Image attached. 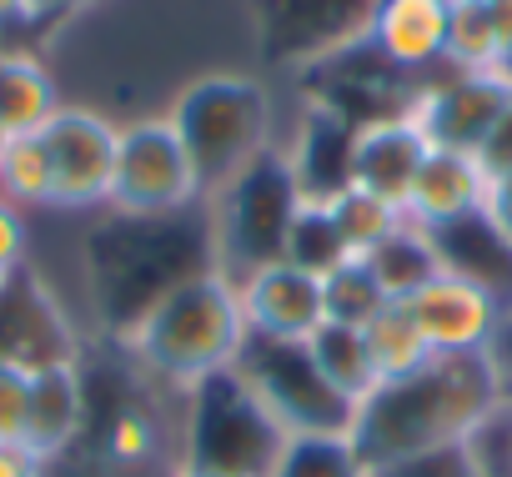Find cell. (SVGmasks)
<instances>
[{"instance_id":"obj_1","label":"cell","mask_w":512,"mask_h":477,"mask_svg":"<svg viewBox=\"0 0 512 477\" xmlns=\"http://www.w3.org/2000/svg\"><path fill=\"white\" fill-rule=\"evenodd\" d=\"M502 402H507V387H502L492 352L432 357L427 367H417L397 382H382L357 407L352 442H357L367 472H387L412 457L467 442L482 422L497 417Z\"/></svg>"},{"instance_id":"obj_2","label":"cell","mask_w":512,"mask_h":477,"mask_svg":"<svg viewBox=\"0 0 512 477\" xmlns=\"http://www.w3.org/2000/svg\"><path fill=\"white\" fill-rule=\"evenodd\" d=\"M121 342L131 362L166 392H191L231 372L251 342L236 277H226L216 262L186 272L126 322Z\"/></svg>"},{"instance_id":"obj_3","label":"cell","mask_w":512,"mask_h":477,"mask_svg":"<svg viewBox=\"0 0 512 477\" xmlns=\"http://www.w3.org/2000/svg\"><path fill=\"white\" fill-rule=\"evenodd\" d=\"M166 121L186 141V151H191V161L201 171L206 201L216 191H226L246 166H256L267 151H277L272 146V126H277L272 91L256 76H246V71L191 76L171 96Z\"/></svg>"},{"instance_id":"obj_4","label":"cell","mask_w":512,"mask_h":477,"mask_svg":"<svg viewBox=\"0 0 512 477\" xmlns=\"http://www.w3.org/2000/svg\"><path fill=\"white\" fill-rule=\"evenodd\" d=\"M211 262L226 277H246L251 267L287 257V231L302 206V186L292 176L287 151H267L256 166H246L226 191L211 201Z\"/></svg>"},{"instance_id":"obj_5","label":"cell","mask_w":512,"mask_h":477,"mask_svg":"<svg viewBox=\"0 0 512 477\" xmlns=\"http://www.w3.org/2000/svg\"><path fill=\"white\" fill-rule=\"evenodd\" d=\"M191 206H206V186L166 111H141L121 121L106 211L121 221H176Z\"/></svg>"},{"instance_id":"obj_6","label":"cell","mask_w":512,"mask_h":477,"mask_svg":"<svg viewBox=\"0 0 512 477\" xmlns=\"http://www.w3.org/2000/svg\"><path fill=\"white\" fill-rule=\"evenodd\" d=\"M236 372L251 382V392L262 397V407L277 417V427L292 432H352L357 407L317 372V362L302 347L282 342H246Z\"/></svg>"},{"instance_id":"obj_7","label":"cell","mask_w":512,"mask_h":477,"mask_svg":"<svg viewBox=\"0 0 512 477\" xmlns=\"http://www.w3.org/2000/svg\"><path fill=\"white\" fill-rule=\"evenodd\" d=\"M116 116L66 101L36 136L51 161V211H106L116 176Z\"/></svg>"},{"instance_id":"obj_8","label":"cell","mask_w":512,"mask_h":477,"mask_svg":"<svg viewBox=\"0 0 512 477\" xmlns=\"http://www.w3.org/2000/svg\"><path fill=\"white\" fill-rule=\"evenodd\" d=\"M407 312L427 342L432 357H467V352H492L502 322H507V302L497 287L467 277V272H437L427 287H417L407 297Z\"/></svg>"},{"instance_id":"obj_9","label":"cell","mask_w":512,"mask_h":477,"mask_svg":"<svg viewBox=\"0 0 512 477\" xmlns=\"http://www.w3.org/2000/svg\"><path fill=\"white\" fill-rule=\"evenodd\" d=\"M507 101H512V81L497 66V71H447L442 81L422 86L402 111L417 121L427 146L477 156V146L487 141V131L497 126Z\"/></svg>"},{"instance_id":"obj_10","label":"cell","mask_w":512,"mask_h":477,"mask_svg":"<svg viewBox=\"0 0 512 477\" xmlns=\"http://www.w3.org/2000/svg\"><path fill=\"white\" fill-rule=\"evenodd\" d=\"M236 297H241V317L251 342H282V347H302L327 327V292L322 277L302 272L297 262L277 257L251 267L246 277H236Z\"/></svg>"},{"instance_id":"obj_11","label":"cell","mask_w":512,"mask_h":477,"mask_svg":"<svg viewBox=\"0 0 512 477\" xmlns=\"http://www.w3.org/2000/svg\"><path fill=\"white\" fill-rule=\"evenodd\" d=\"M427 136L417 131V121L397 106L387 116H372V121H357L352 126V141H347V181L392 201V206H407V191H412V176L427 156Z\"/></svg>"},{"instance_id":"obj_12","label":"cell","mask_w":512,"mask_h":477,"mask_svg":"<svg viewBox=\"0 0 512 477\" xmlns=\"http://www.w3.org/2000/svg\"><path fill=\"white\" fill-rule=\"evenodd\" d=\"M362 31L392 71L422 76L432 66H447L452 0H367Z\"/></svg>"},{"instance_id":"obj_13","label":"cell","mask_w":512,"mask_h":477,"mask_svg":"<svg viewBox=\"0 0 512 477\" xmlns=\"http://www.w3.org/2000/svg\"><path fill=\"white\" fill-rule=\"evenodd\" d=\"M482 196H487V171L477 166V156L467 151H442L432 146L412 176V191H407V221L422 226V231H452L462 221H477L482 211Z\"/></svg>"},{"instance_id":"obj_14","label":"cell","mask_w":512,"mask_h":477,"mask_svg":"<svg viewBox=\"0 0 512 477\" xmlns=\"http://www.w3.org/2000/svg\"><path fill=\"white\" fill-rule=\"evenodd\" d=\"M86 377L76 357H56L36 367L31 382V412H26V437L21 447H31L46 467L56 457H66L76 447V437L86 432Z\"/></svg>"},{"instance_id":"obj_15","label":"cell","mask_w":512,"mask_h":477,"mask_svg":"<svg viewBox=\"0 0 512 477\" xmlns=\"http://www.w3.org/2000/svg\"><path fill=\"white\" fill-rule=\"evenodd\" d=\"M66 106L61 81L46 56L0 41V126L11 136H36Z\"/></svg>"},{"instance_id":"obj_16","label":"cell","mask_w":512,"mask_h":477,"mask_svg":"<svg viewBox=\"0 0 512 477\" xmlns=\"http://www.w3.org/2000/svg\"><path fill=\"white\" fill-rule=\"evenodd\" d=\"M322 211H327V221L337 231L347 262H367L377 247H387L392 236L407 226L402 206H392V201H382V196H372V191H362L352 181L337 186L332 196H322Z\"/></svg>"},{"instance_id":"obj_17","label":"cell","mask_w":512,"mask_h":477,"mask_svg":"<svg viewBox=\"0 0 512 477\" xmlns=\"http://www.w3.org/2000/svg\"><path fill=\"white\" fill-rule=\"evenodd\" d=\"M367 272L377 277V287H382L387 302H407L417 287H427L437 272H447V257H442V242H437L432 231H422V226L407 221L387 247H377L367 257Z\"/></svg>"},{"instance_id":"obj_18","label":"cell","mask_w":512,"mask_h":477,"mask_svg":"<svg viewBox=\"0 0 512 477\" xmlns=\"http://www.w3.org/2000/svg\"><path fill=\"white\" fill-rule=\"evenodd\" d=\"M307 357L317 362V372H322L352 407H362V402L382 387V377H377V367H372V352H367V342H362L357 327L327 322V327L307 342Z\"/></svg>"},{"instance_id":"obj_19","label":"cell","mask_w":512,"mask_h":477,"mask_svg":"<svg viewBox=\"0 0 512 477\" xmlns=\"http://www.w3.org/2000/svg\"><path fill=\"white\" fill-rule=\"evenodd\" d=\"M267 477H372L352 432H292L282 437Z\"/></svg>"},{"instance_id":"obj_20","label":"cell","mask_w":512,"mask_h":477,"mask_svg":"<svg viewBox=\"0 0 512 477\" xmlns=\"http://www.w3.org/2000/svg\"><path fill=\"white\" fill-rule=\"evenodd\" d=\"M362 342H367L372 367H377L382 382H397V377H407V372H417V367L432 362V352H427V342H422V332H417L407 302H387V307L362 327Z\"/></svg>"},{"instance_id":"obj_21","label":"cell","mask_w":512,"mask_h":477,"mask_svg":"<svg viewBox=\"0 0 512 477\" xmlns=\"http://www.w3.org/2000/svg\"><path fill=\"white\" fill-rule=\"evenodd\" d=\"M447 66L452 71H497L502 66V41H497L492 11L477 6V0H452Z\"/></svg>"},{"instance_id":"obj_22","label":"cell","mask_w":512,"mask_h":477,"mask_svg":"<svg viewBox=\"0 0 512 477\" xmlns=\"http://www.w3.org/2000/svg\"><path fill=\"white\" fill-rule=\"evenodd\" d=\"M0 201L21 211H51V161L41 136H16L0 161Z\"/></svg>"},{"instance_id":"obj_23","label":"cell","mask_w":512,"mask_h":477,"mask_svg":"<svg viewBox=\"0 0 512 477\" xmlns=\"http://www.w3.org/2000/svg\"><path fill=\"white\" fill-rule=\"evenodd\" d=\"M322 292H327V322H342V327H357V332L387 307L367 262H342L337 272L322 277Z\"/></svg>"},{"instance_id":"obj_24","label":"cell","mask_w":512,"mask_h":477,"mask_svg":"<svg viewBox=\"0 0 512 477\" xmlns=\"http://www.w3.org/2000/svg\"><path fill=\"white\" fill-rule=\"evenodd\" d=\"M31 382H36V367L31 362L0 352V442H21L26 437Z\"/></svg>"},{"instance_id":"obj_25","label":"cell","mask_w":512,"mask_h":477,"mask_svg":"<svg viewBox=\"0 0 512 477\" xmlns=\"http://www.w3.org/2000/svg\"><path fill=\"white\" fill-rule=\"evenodd\" d=\"M31 257V221L21 206L0 201V277H21Z\"/></svg>"},{"instance_id":"obj_26","label":"cell","mask_w":512,"mask_h":477,"mask_svg":"<svg viewBox=\"0 0 512 477\" xmlns=\"http://www.w3.org/2000/svg\"><path fill=\"white\" fill-rule=\"evenodd\" d=\"M477 221L492 231V242L512 257V171L507 176H487V196H482Z\"/></svg>"},{"instance_id":"obj_27","label":"cell","mask_w":512,"mask_h":477,"mask_svg":"<svg viewBox=\"0 0 512 477\" xmlns=\"http://www.w3.org/2000/svg\"><path fill=\"white\" fill-rule=\"evenodd\" d=\"M477 166H482L487 176H507V171H512V101H507V111L497 116V126L487 131V141L477 146Z\"/></svg>"},{"instance_id":"obj_28","label":"cell","mask_w":512,"mask_h":477,"mask_svg":"<svg viewBox=\"0 0 512 477\" xmlns=\"http://www.w3.org/2000/svg\"><path fill=\"white\" fill-rule=\"evenodd\" d=\"M0 477H46V462L21 442H0Z\"/></svg>"},{"instance_id":"obj_29","label":"cell","mask_w":512,"mask_h":477,"mask_svg":"<svg viewBox=\"0 0 512 477\" xmlns=\"http://www.w3.org/2000/svg\"><path fill=\"white\" fill-rule=\"evenodd\" d=\"M106 6V0H26V21H46V16H86Z\"/></svg>"},{"instance_id":"obj_30","label":"cell","mask_w":512,"mask_h":477,"mask_svg":"<svg viewBox=\"0 0 512 477\" xmlns=\"http://www.w3.org/2000/svg\"><path fill=\"white\" fill-rule=\"evenodd\" d=\"M492 26H497V41H502V61H507V51H512V0H492Z\"/></svg>"},{"instance_id":"obj_31","label":"cell","mask_w":512,"mask_h":477,"mask_svg":"<svg viewBox=\"0 0 512 477\" xmlns=\"http://www.w3.org/2000/svg\"><path fill=\"white\" fill-rule=\"evenodd\" d=\"M26 21V0H0V31Z\"/></svg>"},{"instance_id":"obj_32","label":"cell","mask_w":512,"mask_h":477,"mask_svg":"<svg viewBox=\"0 0 512 477\" xmlns=\"http://www.w3.org/2000/svg\"><path fill=\"white\" fill-rule=\"evenodd\" d=\"M502 422H507V467H512V397L502 402Z\"/></svg>"},{"instance_id":"obj_33","label":"cell","mask_w":512,"mask_h":477,"mask_svg":"<svg viewBox=\"0 0 512 477\" xmlns=\"http://www.w3.org/2000/svg\"><path fill=\"white\" fill-rule=\"evenodd\" d=\"M11 141H16V136H11L6 126H0V161H6V151H11Z\"/></svg>"},{"instance_id":"obj_34","label":"cell","mask_w":512,"mask_h":477,"mask_svg":"<svg viewBox=\"0 0 512 477\" xmlns=\"http://www.w3.org/2000/svg\"><path fill=\"white\" fill-rule=\"evenodd\" d=\"M11 282H16V277H0V297H6V287H11Z\"/></svg>"},{"instance_id":"obj_35","label":"cell","mask_w":512,"mask_h":477,"mask_svg":"<svg viewBox=\"0 0 512 477\" xmlns=\"http://www.w3.org/2000/svg\"><path fill=\"white\" fill-rule=\"evenodd\" d=\"M477 6H492V0H477Z\"/></svg>"}]
</instances>
